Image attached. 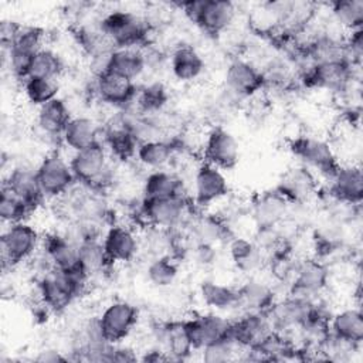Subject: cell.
Masks as SVG:
<instances>
[{
    "label": "cell",
    "mask_w": 363,
    "mask_h": 363,
    "mask_svg": "<svg viewBox=\"0 0 363 363\" xmlns=\"http://www.w3.org/2000/svg\"><path fill=\"white\" fill-rule=\"evenodd\" d=\"M89 281L81 269L67 272L51 268L37 279L38 301L47 312L61 313L86 291Z\"/></svg>",
    "instance_id": "obj_1"
},
{
    "label": "cell",
    "mask_w": 363,
    "mask_h": 363,
    "mask_svg": "<svg viewBox=\"0 0 363 363\" xmlns=\"http://www.w3.org/2000/svg\"><path fill=\"white\" fill-rule=\"evenodd\" d=\"M69 164L78 183L86 184L102 193L116 180L113 159L102 140L72 152Z\"/></svg>",
    "instance_id": "obj_2"
},
{
    "label": "cell",
    "mask_w": 363,
    "mask_h": 363,
    "mask_svg": "<svg viewBox=\"0 0 363 363\" xmlns=\"http://www.w3.org/2000/svg\"><path fill=\"white\" fill-rule=\"evenodd\" d=\"M176 7L197 26L203 33L211 37L225 34L237 18V4L228 0H190L179 1Z\"/></svg>",
    "instance_id": "obj_3"
},
{
    "label": "cell",
    "mask_w": 363,
    "mask_h": 363,
    "mask_svg": "<svg viewBox=\"0 0 363 363\" xmlns=\"http://www.w3.org/2000/svg\"><path fill=\"white\" fill-rule=\"evenodd\" d=\"M43 237L28 221L4 225L0 235V258L6 272L33 259L41 248Z\"/></svg>",
    "instance_id": "obj_4"
},
{
    "label": "cell",
    "mask_w": 363,
    "mask_h": 363,
    "mask_svg": "<svg viewBox=\"0 0 363 363\" xmlns=\"http://www.w3.org/2000/svg\"><path fill=\"white\" fill-rule=\"evenodd\" d=\"M191 199L183 196L143 199L138 207V220L143 227L179 230L190 218Z\"/></svg>",
    "instance_id": "obj_5"
},
{
    "label": "cell",
    "mask_w": 363,
    "mask_h": 363,
    "mask_svg": "<svg viewBox=\"0 0 363 363\" xmlns=\"http://www.w3.org/2000/svg\"><path fill=\"white\" fill-rule=\"evenodd\" d=\"M289 150L298 159L299 164L326 180L340 164L332 143L322 136L298 135L289 142Z\"/></svg>",
    "instance_id": "obj_6"
},
{
    "label": "cell",
    "mask_w": 363,
    "mask_h": 363,
    "mask_svg": "<svg viewBox=\"0 0 363 363\" xmlns=\"http://www.w3.org/2000/svg\"><path fill=\"white\" fill-rule=\"evenodd\" d=\"M99 21L118 47H145L150 44V26L145 17L128 10H111Z\"/></svg>",
    "instance_id": "obj_7"
},
{
    "label": "cell",
    "mask_w": 363,
    "mask_h": 363,
    "mask_svg": "<svg viewBox=\"0 0 363 363\" xmlns=\"http://www.w3.org/2000/svg\"><path fill=\"white\" fill-rule=\"evenodd\" d=\"M356 67L349 61L311 64L299 72V79L305 86L329 91L335 95L345 96L353 86L356 78Z\"/></svg>",
    "instance_id": "obj_8"
},
{
    "label": "cell",
    "mask_w": 363,
    "mask_h": 363,
    "mask_svg": "<svg viewBox=\"0 0 363 363\" xmlns=\"http://www.w3.org/2000/svg\"><path fill=\"white\" fill-rule=\"evenodd\" d=\"M44 30L34 26H21L16 40L10 47L1 48L3 65H7L10 74L20 81L28 77V71L35 54L44 48Z\"/></svg>",
    "instance_id": "obj_9"
},
{
    "label": "cell",
    "mask_w": 363,
    "mask_h": 363,
    "mask_svg": "<svg viewBox=\"0 0 363 363\" xmlns=\"http://www.w3.org/2000/svg\"><path fill=\"white\" fill-rule=\"evenodd\" d=\"M264 89L265 79L261 68L255 62L240 57L228 62L224 72L223 91L235 102L250 101L261 95Z\"/></svg>",
    "instance_id": "obj_10"
},
{
    "label": "cell",
    "mask_w": 363,
    "mask_h": 363,
    "mask_svg": "<svg viewBox=\"0 0 363 363\" xmlns=\"http://www.w3.org/2000/svg\"><path fill=\"white\" fill-rule=\"evenodd\" d=\"M35 170L45 200L60 199L77 183L69 159H65L58 150L48 152L35 166Z\"/></svg>",
    "instance_id": "obj_11"
},
{
    "label": "cell",
    "mask_w": 363,
    "mask_h": 363,
    "mask_svg": "<svg viewBox=\"0 0 363 363\" xmlns=\"http://www.w3.org/2000/svg\"><path fill=\"white\" fill-rule=\"evenodd\" d=\"M330 269L320 258H303L298 261L295 274L286 286V294L308 299L320 298L329 286Z\"/></svg>",
    "instance_id": "obj_12"
},
{
    "label": "cell",
    "mask_w": 363,
    "mask_h": 363,
    "mask_svg": "<svg viewBox=\"0 0 363 363\" xmlns=\"http://www.w3.org/2000/svg\"><path fill=\"white\" fill-rule=\"evenodd\" d=\"M316 299H308L292 294L277 298L267 311L274 329L281 333H289L301 329L312 316Z\"/></svg>",
    "instance_id": "obj_13"
},
{
    "label": "cell",
    "mask_w": 363,
    "mask_h": 363,
    "mask_svg": "<svg viewBox=\"0 0 363 363\" xmlns=\"http://www.w3.org/2000/svg\"><path fill=\"white\" fill-rule=\"evenodd\" d=\"M201 153L203 162L227 172L240 162V143L228 129L214 125L204 135Z\"/></svg>",
    "instance_id": "obj_14"
},
{
    "label": "cell",
    "mask_w": 363,
    "mask_h": 363,
    "mask_svg": "<svg viewBox=\"0 0 363 363\" xmlns=\"http://www.w3.org/2000/svg\"><path fill=\"white\" fill-rule=\"evenodd\" d=\"M228 190L225 172L201 160L193 174V204L199 208L210 207L227 197Z\"/></svg>",
    "instance_id": "obj_15"
},
{
    "label": "cell",
    "mask_w": 363,
    "mask_h": 363,
    "mask_svg": "<svg viewBox=\"0 0 363 363\" xmlns=\"http://www.w3.org/2000/svg\"><path fill=\"white\" fill-rule=\"evenodd\" d=\"M98 322L105 337L112 343H118L133 332L139 322V309L129 301L116 299L101 311Z\"/></svg>",
    "instance_id": "obj_16"
},
{
    "label": "cell",
    "mask_w": 363,
    "mask_h": 363,
    "mask_svg": "<svg viewBox=\"0 0 363 363\" xmlns=\"http://www.w3.org/2000/svg\"><path fill=\"white\" fill-rule=\"evenodd\" d=\"M92 86L99 101L116 109H126L133 106L139 91V86L135 81L106 69L94 77Z\"/></svg>",
    "instance_id": "obj_17"
},
{
    "label": "cell",
    "mask_w": 363,
    "mask_h": 363,
    "mask_svg": "<svg viewBox=\"0 0 363 363\" xmlns=\"http://www.w3.org/2000/svg\"><path fill=\"white\" fill-rule=\"evenodd\" d=\"M183 326L193 347L199 352L206 345L230 336L233 320L218 312H206L183 319Z\"/></svg>",
    "instance_id": "obj_18"
},
{
    "label": "cell",
    "mask_w": 363,
    "mask_h": 363,
    "mask_svg": "<svg viewBox=\"0 0 363 363\" xmlns=\"http://www.w3.org/2000/svg\"><path fill=\"white\" fill-rule=\"evenodd\" d=\"M102 244L112 265L132 262L142 250L136 230L126 224L112 223L102 235Z\"/></svg>",
    "instance_id": "obj_19"
},
{
    "label": "cell",
    "mask_w": 363,
    "mask_h": 363,
    "mask_svg": "<svg viewBox=\"0 0 363 363\" xmlns=\"http://www.w3.org/2000/svg\"><path fill=\"white\" fill-rule=\"evenodd\" d=\"M275 190L292 206L305 204L319 191V180L312 170L298 164L286 169L281 174Z\"/></svg>",
    "instance_id": "obj_20"
},
{
    "label": "cell",
    "mask_w": 363,
    "mask_h": 363,
    "mask_svg": "<svg viewBox=\"0 0 363 363\" xmlns=\"http://www.w3.org/2000/svg\"><path fill=\"white\" fill-rule=\"evenodd\" d=\"M332 200L360 206L363 200V172L359 163H340L328 179Z\"/></svg>",
    "instance_id": "obj_21"
},
{
    "label": "cell",
    "mask_w": 363,
    "mask_h": 363,
    "mask_svg": "<svg viewBox=\"0 0 363 363\" xmlns=\"http://www.w3.org/2000/svg\"><path fill=\"white\" fill-rule=\"evenodd\" d=\"M152 332L155 347L160 349L169 357V360H187L196 352L184 330L183 319L160 322L153 326Z\"/></svg>",
    "instance_id": "obj_22"
},
{
    "label": "cell",
    "mask_w": 363,
    "mask_h": 363,
    "mask_svg": "<svg viewBox=\"0 0 363 363\" xmlns=\"http://www.w3.org/2000/svg\"><path fill=\"white\" fill-rule=\"evenodd\" d=\"M272 332L275 329L268 312H242L238 319L233 320L230 336L241 349H254Z\"/></svg>",
    "instance_id": "obj_23"
},
{
    "label": "cell",
    "mask_w": 363,
    "mask_h": 363,
    "mask_svg": "<svg viewBox=\"0 0 363 363\" xmlns=\"http://www.w3.org/2000/svg\"><path fill=\"white\" fill-rule=\"evenodd\" d=\"M292 204L275 189L262 191L252 200L250 216L257 227H277L291 216Z\"/></svg>",
    "instance_id": "obj_24"
},
{
    "label": "cell",
    "mask_w": 363,
    "mask_h": 363,
    "mask_svg": "<svg viewBox=\"0 0 363 363\" xmlns=\"http://www.w3.org/2000/svg\"><path fill=\"white\" fill-rule=\"evenodd\" d=\"M41 250L51 268L74 272L79 271L78 242L65 233H51L43 238Z\"/></svg>",
    "instance_id": "obj_25"
},
{
    "label": "cell",
    "mask_w": 363,
    "mask_h": 363,
    "mask_svg": "<svg viewBox=\"0 0 363 363\" xmlns=\"http://www.w3.org/2000/svg\"><path fill=\"white\" fill-rule=\"evenodd\" d=\"M238 308L241 312H267L277 301V285L272 281L261 279L258 275L247 277L237 286Z\"/></svg>",
    "instance_id": "obj_26"
},
{
    "label": "cell",
    "mask_w": 363,
    "mask_h": 363,
    "mask_svg": "<svg viewBox=\"0 0 363 363\" xmlns=\"http://www.w3.org/2000/svg\"><path fill=\"white\" fill-rule=\"evenodd\" d=\"M74 37L91 61L105 58L116 48L108 33L104 30L99 18L88 23L79 21L74 28Z\"/></svg>",
    "instance_id": "obj_27"
},
{
    "label": "cell",
    "mask_w": 363,
    "mask_h": 363,
    "mask_svg": "<svg viewBox=\"0 0 363 363\" xmlns=\"http://www.w3.org/2000/svg\"><path fill=\"white\" fill-rule=\"evenodd\" d=\"M3 184H6L13 193H16L21 200H24L34 211L45 201V197L41 191L37 170L28 164L14 166Z\"/></svg>",
    "instance_id": "obj_28"
},
{
    "label": "cell",
    "mask_w": 363,
    "mask_h": 363,
    "mask_svg": "<svg viewBox=\"0 0 363 363\" xmlns=\"http://www.w3.org/2000/svg\"><path fill=\"white\" fill-rule=\"evenodd\" d=\"M228 255L237 271L251 277L258 275L265 268L267 255L259 250L252 238L231 237L228 240Z\"/></svg>",
    "instance_id": "obj_29"
},
{
    "label": "cell",
    "mask_w": 363,
    "mask_h": 363,
    "mask_svg": "<svg viewBox=\"0 0 363 363\" xmlns=\"http://www.w3.org/2000/svg\"><path fill=\"white\" fill-rule=\"evenodd\" d=\"M71 118L72 113L68 104L58 96L51 102L37 108L35 128L41 136L61 142L62 132Z\"/></svg>",
    "instance_id": "obj_30"
},
{
    "label": "cell",
    "mask_w": 363,
    "mask_h": 363,
    "mask_svg": "<svg viewBox=\"0 0 363 363\" xmlns=\"http://www.w3.org/2000/svg\"><path fill=\"white\" fill-rule=\"evenodd\" d=\"M172 196L190 197L183 177L177 172L170 169L147 172L142 182V197L159 199Z\"/></svg>",
    "instance_id": "obj_31"
},
{
    "label": "cell",
    "mask_w": 363,
    "mask_h": 363,
    "mask_svg": "<svg viewBox=\"0 0 363 363\" xmlns=\"http://www.w3.org/2000/svg\"><path fill=\"white\" fill-rule=\"evenodd\" d=\"M102 140V126L91 116L75 115L65 126L61 143L72 152L88 147Z\"/></svg>",
    "instance_id": "obj_32"
},
{
    "label": "cell",
    "mask_w": 363,
    "mask_h": 363,
    "mask_svg": "<svg viewBox=\"0 0 363 363\" xmlns=\"http://www.w3.org/2000/svg\"><path fill=\"white\" fill-rule=\"evenodd\" d=\"M179 147L174 139H156L138 145L135 160L147 172L169 169Z\"/></svg>",
    "instance_id": "obj_33"
},
{
    "label": "cell",
    "mask_w": 363,
    "mask_h": 363,
    "mask_svg": "<svg viewBox=\"0 0 363 363\" xmlns=\"http://www.w3.org/2000/svg\"><path fill=\"white\" fill-rule=\"evenodd\" d=\"M169 67L177 81L189 84L204 74L206 61L193 45L182 44L170 52Z\"/></svg>",
    "instance_id": "obj_34"
},
{
    "label": "cell",
    "mask_w": 363,
    "mask_h": 363,
    "mask_svg": "<svg viewBox=\"0 0 363 363\" xmlns=\"http://www.w3.org/2000/svg\"><path fill=\"white\" fill-rule=\"evenodd\" d=\"M329 332L332 336L360 347L363 342V313L360 308L352 306L333 312L329 319Z\"/></svg>",
    "instance_id": "obj_35"
},
{
    "label": "cell",
    "mask_w": 363,
    "mask_h": 363,
    "mask_svg": "<svg viewBox=\"0 0 363 363\" xmlns=\"http://www.w3.org/2000/svg\"><path fill=\"white\" fill-rule=\"evenodd\" d=\"M147 69L143 47H118L106 61V71L122 75L136 82Z\"/></svg>",
    "instance_id": "obj_36"
},
{
    "label": "cell",
    "mask_w": 363,
    "mask_h": 363,
    "mask_svg": "<svg viewBox=\"0 0 363 363\" xmlns=\"http://www.w3.org/2000/svg\"><path fill=\"white\" fill-rule=\"evenodd\" d=\"M189 238L193 244L206 242L217 245L221 241L230 240L228 224L216 214H201L196 218H189Z\"/></svg>",
    "instance_id": "obj_37"
},
{
    "label": "cell",
    "mask_w": 363,
    "mask_h": 363,
    "mask_svg": "<svg viewBox=\"0 0 363 363\" xmlns=\"http://www.w3.org/2000/svg\"><path fill=\"white\" fill-rule=\"evenodd\" d=\"M78 258L81 271L91 279L92 277L101 275L112 264L105 252L102 237H88L78 242Z\"/></svg>",
    "instance_id": "obj_38"
},
{
    "label": "cell",
    "mask_w": 363,
    "mask_h": 363,
    "mask_svg": "<svg viewBox=\"0 0 363 363\" xmlns=\"http://www.w3.org/2000/svg\"><path fill=\"white\" fill-rule=\"evenodd\" d=\"M199 294L203 303L216 312H225L238 308L237 286L206 279L200 284Z\"/></svg>",
    "instance_id": "obj_39"
},
{
    "label": "cell",
    "mask_w": 363,
    "mask_h": 363,
    "mask_svg": "<svg viewBox=\"0 0 363 363\" xmlns=\"http://www.w3.org/2000/svg\"><path fill=\"white\" fill-rule=\"evenodd\" d=\"M329 13L333 24L345 34L359 30L363 26L362 0H336L329 3Z\"/></svg>",
    "instance_id": "obj_40"
},
{
    "label": "cell",
    "mask_w": 363,
    "mask_h": 363,
    "mask_svg": "<svg viewBox=\"0 0 363 363\" xmlns=\"http://www.w3.org/2000/svg\"><path fill=\"white\" fill-rule=\"evenodd\" d=\"M147 282L155 288H169L179 277V261L173 255L150 257L145 268Z\"/></svg>",
    "instance_id": "obj_41"
},
{
    "label": "cell",
    "mask_w": 363,
    "mask_h": 363,
    "mask_svg": "<svg viewBox=\"0 0 363 363\" xmlns=\"http://www.w3.org/2000/svg\"><path fill=\"white\" fill-rule=\"evenodd\" d=\"M21 82H23V94L26 99L35 108H40L51 102L52 99L58 98V92H60L58 79L28 77Z\"/></svg>",
    "instance_id": "obj_42"
},
{
    "label": "cell",
    "mask_w": 363,
    "mask_h": 363,
    "mask_svg": "<svg viewBox=\"0 0 363 363\" xmlns=\"http://www.w3.org/2000/svg\"><path fill=\"white\" fill-rule=\"evenodd\" d=\"M34 210L13 193L6 184H1L0 191V218L3 225L27 221Z\"/></svg>",
    "instance_id": "obj_43"
},
{
    "label": "cell",
    "mask_w": 363,
    "mask_h": 363,
    "mask_svg": "<svg viewBox=\"0 0 363 363\" xmlns=\"http://www.w3.org/2000/svg\"><path fill=\"white\" fill-rule=\"evenodd\" d=\"M62 72H64V61L61 55L57 51L48 47H44L33 58L28 77L58 79Z\"/></svg>",
    "instance_id": "obj_44"
},
{
    "label": "cell",
    "mask_w": 363,
    "mask_h": 363,
    "mask_svg": "<svg viewBox=\"0 0 363 363\" xmlns=\"http://www.w3.org/2000/svg\"><path fill=\"white\" fill-rule=\"evenodd\" d=\"M169 94L162 82H150L138 91L135 108L146 115L159 113L167 104Z\"/></svg>",
    "instance_id": "obj_45"
},
{
    "label": "cell",
    "mask_w": 363,
    "mask_h": 363,
    "mask_svg": "<svg viewBox=\"0 0 363 363\" xmlns=\"http://www.w3.org/2000/svg\"><path fill=\"white\" fill-rule=\"evenodd\" d=\"M241 347L235 343L231 336L218 339L201 347L199 353L201 354V360L206 363H225L238 359Z\"/></svg>",
    "instance_id": "obj_46"
},
{
    "label": "cell",
    "mask_w": 363,
    "mask_h": 363,
    "mask_svg": "<svg viewBox=\"0 0 363 363\" xmlns=\"http://www.w3.org/2000/svg\"><path fill=\"white\" fill-rule=\"evenodd\" d=\"M345 44H346L349 62L353 67L360 68L362 57H363V28L347 33L345 37Z\"/></svg>",
    "instance_id": "obj_47"
},
{
    "label": "cell",
    "mask_w": 363,
    "mask_h": 363,
    "mask_svg": "<svg viewBox=\"0 0 363 363\" xmlns=\"http://www.w3.org/2000/svg\"><path fill=\"white\" fill-rule=\"evenodd\" d=\"M189 251L191 252L193 261L203 268L211 267L217 262L218 252H217V245L214 244H206V242L191 244Z\"/></svg>",
    "instance_id": "obj_48"
},
{
    "label": "cell",
    "mask_w": 363,
    "mask_h": 363,
    "mask_svg": "<svg viewBox=\"0 0 363 363\" xmlns=\"http://www.w3.org/2000/svg\"><path fill=\"white\" fill-rule=\"evenodd\" d=\"M21 28V24L13 21V20H3L0 24V44L1 48H7L11 45V43L16 40L18 31Z\"/></svg>",
    "instance_id": "obj_49"
},
{
    "label": "cell",
    "mask_w": 363,
    "mask_h": 363,
    "mask_svg": "<svg viewBox=\"0 0 363 363\" xmlns=\"http://www.w3.org/2000/svg\"><path fill=\"white\" fill-rule=\"evenodd\" d=\"M35 360L37 362H45V363H55V362L69 360V356H65L60 350H55V349H45V350H41L35 356Z\"/></svg>",
    "instance_id": "obj_50"
}]
</instances>
